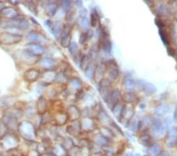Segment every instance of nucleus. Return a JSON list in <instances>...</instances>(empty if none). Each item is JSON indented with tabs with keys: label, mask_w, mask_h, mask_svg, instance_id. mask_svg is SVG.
<instances>
[{
	"label": "nucleus",
	"mask_w": 177,
	"mask_h": 156,
	"mask_svg": "<svg viewBox=\"0 0 177 156\" xmlns=\"http://www.w3.org/2000/svg\"><path fill=\"white\" fill-rule=\"evenodd\" d=\"M22 40V36L11 32H3L0 34V44L4 45L17 44Z\"/></svg>",
	"instance_id": "f257e3e1"
},
{
	"label": "nucleus",
	"mask_w": 177,
	"mask_h": 156,
	"mask_svg": "<svg viewBox=\"0 0 177 156\" xmlns=\"http://www.w3.org/2000/svg\"><path fill=\"white\" fill-rule=\"evenodd\" d=\"M151 131L154 136H161L163 134L168 125L163 122L160 118H154L152 120Z\"/></svg>",
	"instance_id": "f03ea898"
},
{
	"label": "nucleus",
	"mask_w": 177,
	"mask_h": 156,
	"mask_svg": "<svg viewBox=\"0 0 177 156\" xmlns=\"http://www.w3.org/2000/svg\"><path fill=\"white\" fill-rule=\"evenodd\" d=\"M164 143L168 148H174L177 144V128L172 127L167 132Z\"/></svg>",
	"instance_id": "7ed1b4c3"
},
{
	"label": "nucleus",
	"mask_w": 177,
	"mask_h": 156,
	"mask_svg": "<svg viewBox=\"0 0 177 156\" xmlns=\"http://www.w3.org/2000/svg\"><path fill=\"white\" fill-rule=\"evenodd\" d=\"M27 39L31 42L32 44H38L41 45L46 41V38L43 35L36 32H29L27 36Z\"/></svg>",
	"instance_id": "20e7f679"
},
{
	"label": "nucleus",
	"mask_w": 177,
	"mask_h": 156,
	"mask_svg": "<svg viewBox=\"0 0 177 156\" xmlns=\"http://www.w3.org/2000/svg\"><path fill=\"white\" fill-rule=\"evenodd\" d=\"M169 110L170 107L168 104L161 103L155 107L154 110V114L157 117H164V116L169 114Z\"/></svg>",
	"instance_id": "39448f33"
},
{
	"label": "nucleus",
	"mask_w": 177,
	"mask_h": 156,
	"mask_svg": "<svg viewBox=\"0 0 177 156\" xmlns=\"http://www.w3.org/2000/svg\"><path fill=\"white\" fill-rule=\"evenodd\" d=\"M134 114H135V110L133 106H131V104H124L121 118H124L128 122H129L130 120L133 118Z\"/></svg>",
	"instance_id": "423d86ee"
},
{
	"label": "nucleus",
	"mask_w": 177,
	"mask_h": 156,
	"mask_svg": "<svg viewBox=\"0 0 177 156\" xmlns=\"http://www.w3.org/2000/svg\"><path fill=\"white\" fill-rule=\"evenodd\" d=\"M39 77H40V73L37 70L35 69L28 70L24 74V77L28 82H34L37 81Z\"/></svg>",
	"instance_id": "0eeeda50"
},
{
	"label": "nucleus",
	"mask_w": 177,
	"mask_h": 156,
	"mask_svg": "<svg viewBox=\"0 0 177 156\" xmlns=\"http://www.w3.org/2000/svg\"><path fill=\"white\" fill-rule=\"evenodd\" d=\"M39 63L45 70H52V69L55 66V61L51 58H42Z\"/></svg>",
	"instance_id": "6e6552de"
},
{
	"label": "nucleus",
	"mask_w": 177,
	"mask_h": 156,
	"mask_svg": "<svg viewBox=\"0 0 177 156\" xmlns=\"http://www.w3.org/2000/svg\"><path fill=\"white\" fill-rule=\"evenodd\" d=\"M29 52H31L32 54H33L36 56H39L44 54V47L43 45L38 44H31L28 46V49Z\"/></svg>",
	"instance_id": "1a4fd4ad"
},
{
	"label": "nucleus",
	"mask_w": 177,
	"mask_h": 156,
	"mask_svg": "<svg viewBox=\"0 0 177 156\" xmlns=\"http://www.w3.org/2000/svg\"><path fill=\"white\" fill-rule=\"evenodd\" d=\"M67 115L69 117V120L76 121L80 117V110L78 109V107L74 106V105H72L69 107Z\"/></svg>",
	"instance_id": "9d476101"
},
{
	"label": "nucleus",
	"mask_w": 177,
	"mask_h": 156,
	"mask_svg": "<svg viewBox=\"0 0 177 156\" xmlns=\"http://www.w3.org/2000/svg\"><path fill=\"white\" fill-rule=\"evenodd\" d=\"M22 57H23L25 62L29 63V65H33L36 64V63H38V56L34 55L33 54H32L31 52H29L28 51H24L22 53Z\"/></svg>",
	"instance_id": "9b49d317"
},
{
	"label": "nucleus",
	"mask_w": 177,
	"mask_h": 156,
	"mask_svg": "<svg viewBox=\"0 0 177 156\" xmlns=\"http://www.w3.org/2000/svg\"><path fill=\"white\" fill-rule=\"evenodd\" d=\"M121 98V92L120 91V89H113V90H111L110 93V98H109V103H112L113 106L114 104L119 102Z\"/></svg>",
	"instance_id": "f8f14e48"
},
{
	"label": "nucleus",
	"mask_w": 177,
	"mask_h": 156,
	"mask_svg": "<svg viewBox=\"0 0 177 156\" xmlns=\"http://www.w3.org/2000/svg\"><path fill=\"white\" fill-rule=\"evenodd\" d=\"M148 156H158L162 152V147L160 143H152V144L150 147H148Z\"/></svg>",
	"instance_id": "ddd939ff"
},
{
	"label": "nucleus",
	"mask_w": 177,
	"mask_h": 156,
	"mask_svg": "<svg viewBox=\"0 0 177 156\" xmlns=\"http://www.w3.org/2000/svg\"><path fill=\"white\" fill-rule=\"evenodd\" d=\"M56 72H54L53 70H45L44 75L42 76V79L44 83H52L53 81H55L56 80Z\"/></svg>",
	"instance_id": "4468645a"
},
{
	"label": "nucleus",
	"mask_w": 177,
	"mask_h": 156,
	"mask_svg": "<svg viewBox=\"0 0 177 156\" xmlns=\"http://www.w3.org/2000/svg\"><path fill=\"white\" fill-rule=\"evenodd\" d=\"M121 99H122L124 103L127 104H131L137 99V95L134 91H127V92L123 94V96H121Z\"/></svg>",
	"instance_id": "2eb2a0df"
},
{
	"label": "nucleus",
	"mask_w": 177,
	"mask_h": 156,
	"mask_svg": "<svg viewBox=\"0 0 177 156\" xmlns=\"http://www.w3.org/2000/svg\"><path fill=\"white\" fill-rule=\"evenodd\" d=\"M1 14L7 18V20H11V19H15V18L18 16V12L14 10L13 8L7 7L4 8L1 11Z\"/></svg>",
	"instance_id": "dca6fc26"
},
{
	"label": "nucleus",
	"mask_w": 177,
	"mask_h": 156,
	"mask_svg": "<svg viewBox=\"0 0 177 156\" xmlns=\"http://www.w3.org/2000/svg\"><path fill=\"white\" fill-rule=\"evenodd\" d=\"M105 71V65L103 63H99L97 65H95V77L94 78H96L97 80L100 81L104 77Z\"/></svg>",
	"instance_id": "f3484780"
},
{
	"label": "nucleus",
	"mask_w": 177,
	"mask_h": 156,
	"mask_svg": "<svg viewBox=\"0 0 177 156\" xmlns=\"http://www.w3.org/2000/svg\"><path fill=\"white\" fill-rule=\"evenodd\" d=\"M80 126L81 129H84L86 131H91L95 129V122L90 117H85L84 119L83 120V122L80 123Z\"/></svg>",
	"instance_id": "a211bd4d"
},
{
	"label": "nucleus",
	"mask_w": 177,
	"mask_h": 156,
	"mask_svg": "<svg viewBox=\"0 0 177 156\" xmlns=\"http://www.w3.org/2000/svg\"><path fill=\"white\" fill-rule=\"evenodd\" d=\"M108 73V79L110 80L111 81H117L119 77V74H120V71H119V68L113 67L105 70Z\"/></svg>",
	"instance_id": "6ab92c4d"
},
{
	"label": "nucleus",
	"mask_w": 177,
	"mask_h": 156,
	"mask_svg": "<svg viewBox=\"0 0 177 156\" xmlns=\"http://www.w3.org/2000/svg\"><path fill=\"white\" fill-rule=\"evenodd\" d=\"M63 25L61 22H55L51 26V32L52 34L54 35V37H60L62 33V30H63Z\"/></svg>",
	"instance_id": "aec40b11"
},
{
	"label": "nucleus",
	"mask_w": 177,
	"mask_h": 156,
	"mask_svg": "<svg viewBox=\"0 0 177 156\" xmlns=\"http://www.w3.org/2000/svg\"><path fill=\"white\" fill-rule=\"evenodd\" d=\"M124 104L121 103L120 102H118L117 103H115L112 107V112L113 113V115L117 119H121V116H122V111H123Z\"/></svg>",
	"instance_id": "412c9836"
},
{
	"label": "nucleus",
	"mask_w": 177,
	"mask_h": 156,
	"mask_svg": "<svg viewBox=\"0 0 177 156\" xmlns=\"http://www.w3.org/2000/svg\"><path fill=\"white\" fill-rule=\"evenodd\" d=\"M101 46H102V49L103 50V51L110 55L112 52V44L110 39H108L107 37L105 38H102V42H101Z\"/></svg>",
	"instance_id": "4be33fe9"
},
{
	"label": "nucleus",
	"mask_w": 177,
	"mask_h": 156,
	"mask_svg": "<svg viewBox=\"0 0 177 156\" xmlns=\"http://www.w3.org/2000/svg\"><path fill=\"white\" fill-rule=\"evenodd\" d=\"M156 11L157 14H158L161 17H164V16H168L169 14V7L163 3H158V5L156 8Z\"/></svg>",
	"instance_id": "5701e85b"
},
{
	"label": "nucleus",
	"mask_w": 177,
	"mask_h": 156,
	"mask_svg": "<svg viewBox=\"0 0 177 156\" xmlns=\"http://www.w3.org/2000/svg\"><path fill=\"white\" fill-rule=\"evenodd\" d=\"M47 110V104H46V99L44 97H40L37 103V111L40 115L45 114Z\"/></svg>",
	"instance_id": "b1692460"
},
{
	"label": "nucleus",
	"mask_w": 177,
	"mask_h": 156,
	"mask_svg": "<svg viewBox=\"0 0 177 156\" xmlns=\"http://www.w3.org/2000/svg\"><path fill=\"white\" fill-rule=\"evenodd\" d=\"M143 91L147 96H152V95H154L156 92V86L154 85L153 83H151V82H146L143 86Z\"/></svg>",
	"instance_id": "393cba45"
},
{
	"label": "nucleus",
	"mask_w": 177,
	"mask_h": 156,
	"mask_svg": "<svg viewBox=\"0 0 177 156\" xmlns=\"http://www.w3.org/2000/svg\"><path fill=\"white\" fill-rule=\"evenodd\" d=\"M55 121H56V123H58V125H65L69 121L68 115L65 113H63V112H58V114H56V116H55Z\"/></svg>",
	"instance_id": "a878e982"
},
{
	"label": "nucleus",
	"mask_w": 177,
	"mask_h": 156,
	"mask_svg": "<svg viewBox=\"0 0 177 156\" xmlns=\"http://www.w3.org/2000/svg\"><path fill=\"white\" fill-rule=\"evenodd\" d=\"M139 141L143 147H147L148 148L152 144L151 136L149 135V134H146V133H144V134L139 136Z\"/></svg>",
	"instance_id": "bb28decb"
},
{
	"label": "nucleus",
	"mask_w": 177,
	"mask_h": 156,
	"mask_svg": "<svg viewBox=\"0 0 177 156\" xmlns=\"http://www.w3.org/2000/svg\"><path fill=\"white\" fill-rule=\"evenodd\" d=\"M159 35L161 37V39H162V42L164 43V45L169 47V34L168 32L166 29L164 28H162V29H159Z\"/></svg>",
	"instance_id": "cd10ccee"
},
{
	"label": "nucleus",
	"mask_w": 177,
	"mask_h": 156,
	"mask_svg": "<svg viewBox=\"0 0 177 156\" xmlns=\"http://www.w3.org/2000/svg\"><path fill=\"white\" fill-rule=\"evenodd\" d=\"M152 123V118L149 116H146L143 118V119L139 120V125H138V131L141 129H144L149 126Z\"/></svg>",
	"instance_id": "c85d7f7f"
},
{
	"label": "nucleus",
	"mask_w": 177,
	"mask_h": 156,
	"mask_svg": "<svg viewBox=\"0 0 177 156\" xmlns=\"http://www.w3.org/2000/svg\"><path fill=\"white\" fill-rule=\"evenodd\" d=\"M58 11V4L55 3H51L47 5L46 8V13L49 17H54Z\"/></svg>",
	"instance_id": "c756f323"
},
{
	"label": "nucleus",
	"mask_w": 177,
	"mask_h": 156,
	"mask_svg": "<svg viewBox=\"0 0 177 156\" xmlns=\"http://www.w3.org/2000/svg\"><path fill=\"white\" fill-rule=\"evenodd\" d=\"M123 86L127 90H132L136 88V81L131 77H126L123 81Z\"/></svg>",
	"instance_id": "7c9ffc66"
},
{
	"label": "nucleus",
	"mask_w": 177,
	"mask_h": 156,
	"mask_svg": "<svg viewBox=\"0 0 177 156\" xmlns=\"http://www.w3.org/2000/svg\"><path fill=\"white\" fill-rule=\"evenodd\" d=\"M100 134L103 135L105 138H106L107 140H110L114 136L113 131L106 126H102L100 128Z\"/></svg>",
	"instance_id": "2f4dec72"
},
{
	"label": "nucleus",
	"mask_w": 177,
	"mask_h": 156,
	"mask_svg": "<svg viewBox=\"0 0 177 156\" xmlns=\"http://www.w3.org/2000/svg\"><path fill=\"white\" fill-rule=\"evenodd\" d=\"M95 65L94 63H91V64L88 65V67L85 70V75L88 79L92 80L95 77Z\"/></svg>",
	"instance_id": "473e14b6"
},
{
	"label": "nucleus",
	"mask_w": 177,
	"mask_h": 156,
	"mask_svg": "<svg viewBox=\"0 0 177 156\" xmlns=\"http://www.w3.org/2000/svg\"><path fill=\"white\" fill-rule=\"evenodd\" d=\"M139 121L136 117H133L132 119L130 120L128 123V128L131 132H137L138 131V125H139Z\"/></svg>",
	"instance_id": "72a5a7b5"
},
{
	"label": "nucleus",
	"mask_w": 177,
	"mask_h": 156,
	"mask_svg": "<svg viewBox=\"0 0 177 156\" xmlns=\"http://www.w3.org/2000/svg\"><path fill=\"white\" fill-rule=\"evenodd\" d=\"M90 25L93 28L97 27V25L99 23V16L97 13V12H93L91 13L90 16Z\"/></svg>",
	"instance_id": "f704fd0d"
},
{
	"label": "nucleus",
	"mask_w": 177,
	"mask_h": 156,
	"mask_svg": "<svg viewBox=\"0 0 177 156\" xmlns=\"http://www.w3.org/2000/svg\"><path fill=\"white\" fill-rule=\"evenodd\" d=\"M91 58L90 57L88 56V55H84L80 60V68L82 69L83 70H86V69L88 67V65L91 64Z\"/></svg>",
	"instance_id": "c9c22d12"
},
{
	"label": "nucleus",
	"mask_w": 177,
	"mask_h": 156,
	"mask_svg": "<svg viewBox=\"0 0 177 156\" xmlns=\"http://www.w3.org/2000/svg\"><path fill=\"white\" fill-rule=\"evenodd\" d=\"M94 141L97 144L100 146H104L105 145L106 143H108V141L106 138H105L103 135H101L100 133L99 134H96L94 137Z\"/></svg>",
	"instance_id": "e433bc0d"
},
{
	"label": "nucleus",
	"mask_w": 177,
	"mask_h": 156,
	"mask_svg": "<svg viewBox=\"0 0 177 156\" xmlns=\"http://www.w3.org/2000/svg\"><path fill=\"white\" fill-rule=\"evenodd\" d=\"M69 51L73 57H76L79 54V47L76 42H71L69 47Z\"/></svg>",
	"instance_id": "4c0bfd02"
},
{
	"label": "nucleus",
	"mask_w": 177,
	"mask_h": 156,
	"mask_svg": "<svg viewBox=\"0 0 177 156\" xmlns=\"http://www.w3.org/2000/svg\"><path fill=\"white\" fill-rule=\"evenodd\" d=\"M99 86H100V89H110L112 87V81L109 80L108 78H103L99 81Z\"/></svg>",
	"instance_id": "58836bf2"
},
{
	"label": "nucleus",
	"mask_w": 177,
	"mask_h": 156,
	"mask_svg": "<svg viewBox=\"0 0 177 156\" xmlns=\"http://www.w3.org/2000/svg\"><path fill=\"white\" fill-rule=\"evenodd\" d=\"M70 85L72 86V88H74L76 89H80V88L82 87V81L79 79L78 77H73L72 78L70 81Z\"/></svg>",
	"instance_id": "ea45409f"
},
{
	"label": "nucleus",
	"mask_w": 177,
	"mask_h": 156,
	"mask_svg": "<svg viewBox=\"0 0 177 156\" xmlns=\"http://www.w3.org/2000/svg\"><path fill=\"white\" fill-rule=\"evenodd\" d=\"M79 25H80V28L82 29L83 31L86 32L87 30H89L88 28H89V25H90V21L87 18H84L80 19V22H79Z\"/></svg>",
	"instance_id": "a19ab883"
},
{
	"label": "nucleus",
	"mask_w": 177,
	"mask_h": 156,
	"mask_svg": "<svg viewBox=\"0 0 177 156\" xmlns=\"http://www.w3.org/2000/svg\"><path fill=\"white\" fill-rule=\"evenodd\" d=\"M70 44H71V36L70 35H67L65 37H62L61 39V45L63 47H69Z\"/></svg>",
	"instance_id": "79ce46f5"
},
{
	"label": "nucleus",
	"mask_w": 177,
	"mask_h": 156,
	"mask_svg": "<svg viewBox=\"0 0 177 156\" xmlns=\"http://www.w3.org/2000/svg\"><path fill=\"white\" fill-rule=\"evenodd\" d=\"M90 39V37H89V34L87 32H83L82 33L80 34V39H79V42H80V44H84L87 42V40Z\"/></svg>",
	"instance_id": "37998d69"
},
{
	"label": "nucleus",
	"mask_w": 177,
	"mask_h": 156,
	"mask_svg": "<svg viewBox=\"0 0 177 156\" xmlns=\"http://www.w3.org/2000/svg\"><path fill=\"white\" fill-rule=\"evenodd\" d=\"M67 80H68V78L64 75V73L63 72H60V73H57L56 76V80L55 81H58V83L60 84H63L65 82H66Z\"/></svg>",
	"instance_id": "c03bdc74"
},
{
	"label": "nucleus",
	"mask_w": 177,
	"mask_h": 156,
	"mask_svg": "<svg viewBox=\"0 0 177 156\" xmlns=\"http://www.w3.org/2000/svg\"><path fill=\"white\" fill-rule=\"evenodd\" d=\"M72 145H73V142H72V140L70 138H65L64 143L62 144V147L64 149H71L72 148Z\"/></svg>",
	"instance_id": "a18cd8bd"
},
{
	"label": "nucleus",
	"mask_w": 177,
	"mask_h": 156,
	"mask_svg": "<svg viewBox=\"0 0 177 156\" xmlns=\"http://www.w3.org/2000/svg\"><path fill=\"white\" fill-rule=\"evenodd\" d=\"M75 13H76V11L73 8H71L70 11H68L65 14V20L66 21H72L73 18H74Z\"/></svg>",
	"instance_id": "49530a36"
},
{
	"label": "nucleus",
	"mask_w": 177,
	"mask_h": 156,
	"mask_svg": "<svg viewBox=\"0 0 177 156\" xmlns=\"http://www.w3.org/2000/svg\"><path fill=\"white\" fill-rule=\"evenodd\" d=\"M61 5H62V9L64 10L65 11H70V9H71V6H72V3L70 2V1H62V3H61Z\"/></svg>",
	"instance_id": "de8ad7c7"
},
{
	"label": "nucleus",
	"mask_w": 177,
	"mask_h": 156,
	"mask_svg": "<svg viewBox=\"0 0 177 156\" xmlns=\"http://www.w3.org/2000/svg\"><path fill=\"white\" fill-rule=\"evenodd\" d=\"M84 91H83L82 89H79V90L77 91V93H76V95H75V98H76L77 101H80V100H82V99L84 98Z\"/></svg>",
	"instance_id": "09e8293b"
},
{
	"label": "nucleus",
	"mask_w": 177,
	"mask_h": 156,
	"mask_svg": "<svg viewBox=\"0 0 177 156\" xmlns=\"http://www.w3.org/2000/svg\"><path fill=\"white\" fill-rule=\"evenodd\" d=\"M145 83H146L145 81L142 80V79H139V80H138L137 81H136V87L139 89V90H143Z\"/></svg>",
	"instance_id": "8fccbe9b"
},
{
	"label": "nucleus",
	"mask_w": 177,
	"mask_h": 156,
	"mask_svg": "<svg viewBox=\"0 0 177 156\" xmlns=\"http://www.w3.org/2000/svg\"><path fill=\"white\" fill-rule=\"evenodd\" d=\"M67 132H68V133L73 135L75 133H77V129L75 126H73V125H70L69 127L67 128Z\"/></svg>",
	"instance_id": "3c124183"
},
{
	"label": "nucleus",
	"mask_w": 177,
	"mask_h": 156,
	"mask_svg": "<svg viewBox=\"0 0 177 156\" xmlns=\"http://www.w3.org/2000/svg\"><path fill=\"white\" fill-rule=\"evenodd\" d=\"M87 14V10L86 8L82 7L80 8V16L81 17V18H86V16Z\"/></svg>",
	"instance_id": "603ef678"
},
{
	"label": "nucleus",
	"mask_w": 177,
	"mask_h": 156,
	"mask_svg": "<svg viewBox=\"0 0 177 156\" xmlns=\"http://www.w3.org/2000/svg\"><path fill=\"white\" fill-rule=\"evenodd\" d=\"M75 4H76V6H77V7L82 8L83 3H82V2H81V1H77V2L75 3Z\"/></svg>",
	"instance_id": "864d4df0"
},
{
	"label": "nucleus",
	"mask_w": 177,
	"mask_h": 156,
	"mask_svg": "<svg viewBox=\"0 0 177 156\" xmlns=\"http://www.w3.org/2000/svg\"><path fill=\"white\" fill-rule=\"evenodd\" d=\"M173 117H174L175 121H177V107H176V110H175L174 116H173Z\"/></svg>",
	"instance_id": "5fc2aeb1"
},
{
	"label": "nucleus",
	"mask_w": 177,
	"mask_h": 156,
	"mask_svg": "<svg viewBox=\"0 0 177 156\" xmlns=\"http://www.w3.org/2000/svg\"><path fill=\"white\" fill-rule=\"evenodd\" d=\"M139 107H140V109L143 110L146 107V105L145 104H139Z\"/></svg>",
	"instance_id": "6e6d98bb"
},
{
	"label": "nucleus",
	"mask_w": 177,
	"mask_h": 156,
	"mask_svg": "<svg viewBox=\"0 0 177 156\" xmlns=\"http://www.w3.org/2000/svg\"><path fill=\"white\" fill-rule=\"evenodd\" d=\"M126 156H140V155H134V154H132V153H129V154H128V155H127Z\"/></svg>",
	"instance_id": "4d7b16f0"
},
{
	"label": "nucleus",
	"mask_w": 177,
	"mask_h": 156,
	"mask_svg": "<svg viewBox=\"0 0 177 156\" xmlns=\"http://www.w3.org/2000/svg\"><path fill=\"white\" fill-rule=\"evenodd\" d=\"M146 156H148V155H146Z\"/></svg>",
	"instance_id": "13d9d810"
}]
</instances>
